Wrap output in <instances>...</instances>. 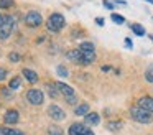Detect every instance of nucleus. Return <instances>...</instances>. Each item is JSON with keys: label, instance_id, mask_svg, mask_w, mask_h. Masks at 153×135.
Masks as SVG:
<instances>
[{"label": "nucleus", "instance_id": "obj_34", "mask_svg": "<svg viewBox=\"0 0 153 135\" xmlns=\"http://www.w3.org/2000/svg\"><path fill=\"white\" fill-rule=\"evenodd\" d=\"M125 45H127V48H132V40H130V38H125Z\"/></svg>", "mask_w": 153, "mask_h": 135}, {"label": "nucleus", "instance_id": "obj_32", "mask_svg": "<svg viewBox=\"0 0 153 135\" xmlns=\"http://www.w3.org/2000/svg\"><path fill=\"white\" fill-rule=\"evenodd\" d=\"M104 7H105V8H109V10H112L114 8V2H109V0H104Z\"/></svg>", "mask_w": 153, "mask_h": 135}, {"label": "nucleus", "instance_id": "obj_3", "mask_svg": "<svg viewBox=\"0 0 153 135\" xmlns=\"http://www.w3.org/2000/svg\"><path fill=\"white\" fill-rule=\"evenodd\" d=\"M23 22H25V25L30 26V28H36V26H40L41 23H43V16H41V13L36 12V10H30V12H27Z\"/></svg>", "mask_w": 153, "mask_h": 135}, {"label": "nucleus", "instance_id": "obj_14", "mask_svg": "<svg viewBox=\"0 0 153 135\" xmlns=\"http://www.w3.org/2000/svg\"><path fill=\"white\" fill-rule=\"evenodd\" d=\"M107 130H110V132H119L120 128L123 127V122L122 120H110V122H107Z\"/></svg>", "mask_w": 153, "mask_h": 135}, {"label": "nucleus", "instance_id": "obj_33", "mask_svg": "<svg viewBox=\"0 0 153 135\" xmlns=\"http://www.w3.org/2000/svg\"><path fill=\"white\" fill-rule=\"evenodd\" d=\"M4 25H5V15H2V13H0V28H2Z\"/></svg>", "mask_w": 153, "mask_h": 135}, {"label": "nucleus", "instance_id": "obj_20", "mask_svg": "<svg viewBox=\"0 0 153 135\" xmlns=\"http://www.w3.org/2000/svg\"><path fill=\"white\" fill-rule=\"evenodd\" d=\"M5 25L10 26L12 30H17V18L13 15H5Z\"/></svg>", "mask_w": 153, "mask_h": 135}, {"label": "nucleus", "instance_id": "obj_35", "mask_svg": "<svg viewBox=\"0 0 153 135\" xmlns=\"http://www.w3.org/2000/svg\"><path fill=\"white\" fill-rule=\"evenodd\" d=\"M96 23H97L99 26H102V25H104V20H102V18H97V20H96Z\"/></svg>", "mask_w": 153, "mask_h": 135}, {"label": "nucleus", "instance_id": "obj_36", "mask_svg": "<svg viewBox=\"0 0 153 135\" xmlns=\"http://www.w3.org/2000/svg\"><path fill=\"white\" fill-rule=\"evenodd\" d=\"M102 71H104V72L110 71V66H102Z\"/></svg>", "mask_w": 153, "mask_h": 135}, {"label": "nucleus", "instance_id": "obj_8", "mask_svg": "<svg viewBox=\"0 0 153 135\" xmlns=\"http://www.w3.org/2000/svg\"><path fill=\"white\" fill-rule=\"evenodd\" d=\"M66 58L74 64H82V51H79V49H69L66 53Z\"/></svg>", "mask_w": 153, "mask_h": 135}, {"label": "nucleus", "instance_id": "obj_18", "mask_svg": "<svg viewBox=\"0 0 153 135\" xmlns=\"http://www.w3.org/2000/svg\"><path fill=\"white\" fill-rule=\"evenodd\" d=\"M130 28H132V31L135 33L137 36H145V28H143L140 23H132V25H130Z\"/></svg>", "mask_w": 153, "mask_h": 135}, {"label": "nucleus", "instance_id": "obj_12", "mask_svg": "<svg viewBox=\"0 0 153 135\" xmlns=\"http://www.w3.org/2000/svg\"><path fill=\"white\" fill-rule=\"evenodd\" d=\"M58 89H59V92L64 95V97H69V95H74L76 92H74V89L71 87V86H68L66 82H56Z\"/></svg>", "mask_w": 153, "mask_h": 135}, {"label": "nucleus", "instance_id": "obj_38", "mask_svg": "<svg viewBox=\"0 0 153 135\" xmlns=\"http://www.w3.org/2000/svg\"><path fill=\"white\" fill-rule=\"evenodd\" d=\"M150 40H152V41H153V35H150Z\"/></svg>", "mask_w": 153, "mask_h": 135}, {"label": "nucleus", "instance_id": "obj_21", "mask_svg": "<svg viewBox=\"0 0 153 135\" xmlns=\"http://www.w3.org/2000/svg\"><path fill=\"white\" fill-rule=\"evenodd\" d=\"M12 31H13V30H12L10 26L4 25V26H2V28H0V40H7L8 36L12 35Z\"/></svg>", "mask_w": 153, "mask_h": 135}, {"label": "nucleus", "instance_id": "obj_11", "mask_svg": "<svg viewBox=\"0 0 153 135\" xmlns=\"http://www.w3.org/2000/svg\"><path fill=\"white\" fill-rule=\"evenodd\" d=\"M99 122H100V115L97 112H89L84 117V124L86 125H99Z\"/></svg>", "mask_w": 153, "mask_h": 135}, {"label": "nucleus", "instance_id": "obj_27", "mask_svg": "<svg viewBox=\"0 0 153 135\" xmlns=\"http://www.w3.org/2000/svg\"><path fill=\"white\" fill-rule=\"evenodd\" d=\"M13 0H0V8H10L13 7Z\"/></svg>", "mask_w": 153, "mask_h": 135}, {"label": "nucleus", "instance_id": "obj_2", "mask_svg": "<svg viewBox=\"0 0 153 135\" xmlns=\"http://www.w3.org/2000/svg\"><path fill=\"white\" fill-rule=\"evenodd\" d=\"M64 25H66V20L61 13H51L46 22V28L50 33H58L59 30L64 28Z\"/></svg>", "mask_w": 153, "mask_h": 135}, {"label": "nucleus", "instance_id": "obj_25", "mask_svg": "<svg viewBox=\"0 0 153 135\" xmlns=\"http://www.w3.org/2000/svg\"><path fill=\"white\" fill-rule=\"evenodd\" d=\"M145 79H146V82L153 84V66H148V69L145 71Z\"/></svg>", "mask_w": 153, "mask_h": 135}, {"label": "nucleus", "instance_id": "obj_17", "mask_svg": "<svg viewBox=\"0 0 153 135\" xmlns=\"http://www.w3.org/2000/svg\"><path fill=\"white\" fill-rule=\"evenodd\" d=\"M79 51H96V45H94L92 41H82V43H79Z\"/></svg>", "mask_w": 153, "mask_h": 135}, {"label": "nucleus", "instance_id": "obj_15", "mask_svg": "<svg viewBox=\"0 0 153 135\" xmlns=\"http://www.w3.org/2000/svg\"><path fill=\"white\" fill-rule=\"evenodd\" d=\"M96 61V51H84L82 53V64H91Z\"/></svg>", "mask_w": 153, "mask_h": 135}, {"label": "nucleus", "instance_id": "obj_26", "mask_svg": "<svg viewBox=\"0 0 153 135\" xmlns=\"http://www.w3.org/2000/svg\"><path fill=\"white\" fill-rule=\"evenodd\" d=\"M56 72L61 76V78H68V76H69V71H68V69L64 68V66H58Z\"/></svg>", "mask_w": 153, "mask_h": 135}, {"label": "nucleus", "instance_id": "obj_7", "mask_svg": "<svg viewBox=\"0 0 153 135\" xmlns=\"http://www.w3.org/2000/svg\"><path fill=\"white\" fill-rule=\"evenodd\" d=\"M18 120H20V114H18L15 109H8V110L5 112L4 122L7 125H15V124H18Z\"/></svg>", "mask_w": 153, "mask_h": 135}, {"label": "nucleus", "instance_id": "obj_16", "mask_svg": "<svg viewBox=\"0 0 153 135\" xmlns=\"http://www.w3.org/2000/svg\"><path fill=\"white\" fill-rule=\"evenodd\" d=\"M0 135H25L22 130L17 128H10V127H0Z\"/></svg>", "mask_w": 153, "mask_h": 135}, {"label": "nucleus", "instance_id": "obj_4", "mask_svg": "<svg viewBox=\"0 0 153 135\" xmlns=\"http://www.w3.org/2000/svg\"><path fill=\"white\" fill-rule=\"evenodd\" d=\"M25 95H27L28 102L33 104V105H41L43 101H45V94H43V91H40V89H30V91H27Z\"/></svg>", "mask_w": 153, "mask_h": 135}, {"label": "nucleus", "instance_id": "obj_24", "mask_svg": "<svg viewBox=\"0 0 153 135\" xmlns=\"http://www.w3.org/2000/svg\"><path fill=\"white\" fill-rule=\"evenodd\" d=\"M110 18H112V22L117 23V25H123V23H125V18H123L120 13H112V15H110Z\"/></svg>", "mask_w": 153, "mask_h": 135}, {"label": "nucleus", "instance_id": "obj_5", "mask_svg": "<svg viewBox=\"0 0 153 135\" xmlns=\"http://www.w3.org/2000/svg\"><path fill=\"white\" fill-rule=\"evenodd\" d=\"M68 134H69V135H94V132L89 128V125L76 122V124H73V125L69 127Z\"/></svg>", "mask_w": 153, "mask_h": 135}, {"label": "nucleus", "instance_id": "obj_19", "mask_svg": "<svg viewBox=\"0 0 153 135\" xmlns=\"http://www.w3.org/2000/svg\"><path fill=\"white\" fill-rule=\"evenodd\" d=\"M46 91H48V94H50L51 99H53V97H58V95L61 94L59 89H58V86H53V84H48V86H46Z\"/></svg>", "mask_w": 153, "mask_h": 135}, {"label": "nucleus", "instance_id": "obj_13", "mask_svg": "<svg viewBox=\"0 0 153 135\" xmlns=\"http://www.w3.org/2000/svg\"><path fill=\"white\" fill-rule=\"evenodd\" d=\"M89 104L87 102H82V104H79V105H76V109H74V114L76 115H84L86 117L87 114H89Z\"/></svg>", "mask_w": 153, "mask_h": 135}, {"label": "nucleus", "instance_id": "obj_1", "mask_svg": "<svg viewBox=\"0 0 153 135\" xmlns=\"http://www.w3.org/2000/svg\"><path fill=\"white\" fill-rule=\"evenodd\" d=\"M130 117H132L135 122H138V124H152L153 122V114L146 112L145 109L138 107V105L130 107Z\"/></svg>", "mask_w": 153, "mask_h": 135}, {"label": "nucleus", "instance_id": "obj_23", "mask_svg": "<svg viewBox=\"0 0 153 135\" xmlns=\"http://www.w3.org/2000/svg\"><path fill=\"white\" fill-rule=\"evenodd\" d=\"M22 86V79L18 78V76H13V78L10 79V84H8V87L12 89V91H15V89H18Z\"/></svg>", "mask_w": 153, "mask_h": 135}, {"label": "nucleus", "instance_id": "obj_22", "mask_svg": "<svg viewBox=\"0 0 153 135\" xmlns=\"http://www.w3.org/2000/svg\"><path fill=\"white\" fill-rule=\"evenodd\" d=\"M48 134L50 135H64V130L59 125H50L48 127Z\"/></svg>", "mask_w": 153, "mask_h": 135}, {"label": "nucleus", "instance_id": "obj_6", "mask_svg": "<svg viewBox=\"0 0 153 135\" xmlns=\"http://www.w3.org/2000/svg\"><path fill=\"white\" fill-rule=\"evenodd\" d=\"M48 115H50L53 120H64V119H66V112L56 104H51L50 107H48Z\"/></svg>", "mask_w": 153, "mask_h": 135}, {"label": "nucleus", "instance_id": "obj_31", "mask_svg": "<svg viewBox=\"0 0 153 135\" xmlns=\"http://www.w3.org/2000/svg\"><path fill=\"white\" fill-rule=\"evenodd\" d=\"M7 74H8L7 69H5V68H0V82H2L5 78H7Z\"/></svg>", "mask_w": 153, "mask_h": 135}, {"label": "nucleus", "instance_id": "obj_10", "mask_svg": "<svg viewBox=\"0 0 153 135\" xmlns=\"http://www.w3.org/2000/svg\"><path fill=\"white\" fill-rule=\"evenodd\" d=\"M22 74H23V78L27 79L30 84H36L38 82V74L33 71V69H30V68H23L22 69Z\"/></svg>", "mask_w": 153, "mask_h": 135}, {"label": "nucleus", "instance_id": "obj_37", "mask_svg": "<svg viewBox=\"0 0 153 135\" xmlns=\"http://www.w3.org/2000/svg\"><path fill=\"white\" fill-rule=\"evenodd\" d=\"M145 2H148V3H153V0H145Z\"/></svg>", "mask_w": 153, "mask_h": 135}, {"label": "nucleus", "instance_id": "obj_9", "mask_svg": "<svg viewBox=\"0 0 153 135\" xmlns=\"http://www.w3.org/2000/svg\"><path fill=\"white\" fill-rule=\"evenodd\" d=\"M138 107L145 109L146 112H150V114H153V97H150V95H143V97L138 99Z\"/></svg>", "mask_w": 153, "mask_h": 135}, {"label": "nucleus", "instance_id": "obj_30", "mask_svg": "<svg viewBox=\"0 0 153 135\" xmlns=\"http://www.w3.org/2000/svg\"><path fill=\"white\" fill-rule=\"evenodd\" d=\"M64 99H66L68 104H76V102H77V95H76V94H74V95H69V97H64Z\"/></svg>", "mask_w": 153, "mask_h": 135}, {"label": "nucleus", "instance_id": "obj_28", "mask_svg": "<svg viewBox=\"0 0 153 135\" xmlns=\"http://www.w3.org/2000/svg\"><path fill=\"white\" fill-rule=\"evenodd\" d=\"M8 59H10L12 63H18L22 58H20V54H18V53H13V51H12L10 54H8Z\"/></svg>", "mask_w": 153, "mask_h": 135}, {"label": "nucleus", "instance_id": "obj_29", "mask_svg": "<svg viewBox=\"0 0 153 135\" xmlns=\"http://www.w3.org/2000/svg\"><path fill=\"white\" fill-rule=\"evenodd\" d=\"M0 92L4 94V97H5V99H12V95H13V94L10 92V87H8V89H2Z\"/></svg>", "mask_w": 153, "mask_h": 135}]
</instances>
